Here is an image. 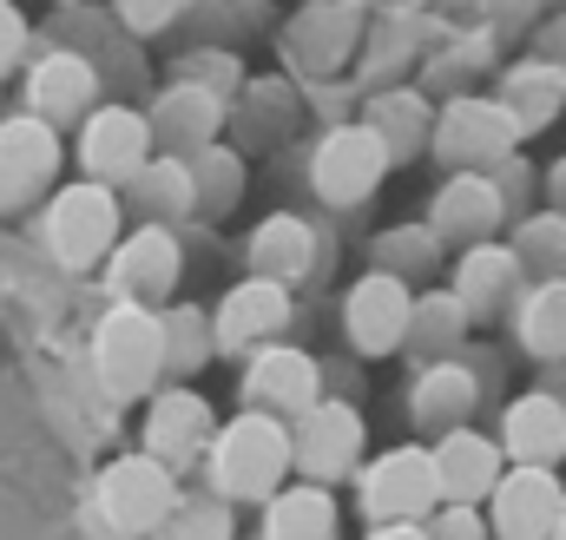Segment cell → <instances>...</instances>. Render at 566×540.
I'll list each match as a JSON object with an SVG mask.
<instances>
[{
	"label": "cell",
	"mask_w": 566,
	"mask_h": 540,
	"mask_svg": "<svg viewBox=\"0 0 566 540\" xmlns=\"http://www.w3.org/2000/svg\"><path fill=\"white\" fill-rule=\"evenodd\" d=\"M290 475V422L244 408L211 435V488L224 501H271Z\"/></svg>",
	"instance_id": "6da1fadb"
},
{
	"label": "cell",
	"mask_w": 566,
	"mask_h": 540,
	"mask_svg": "<svg viewBox=\"0 0 566 540\" xmlns=\"http://www.w3.org/2000/svg\"><path fill=\"white\" fill-rule=\"evenodd\" d=\"M93 376L113 403H139L165 376V316L145 303H113L93 330Z\"/></svg>",
	"instance_id": "7a4b0ae2"
},
{
	"label": "cell",
	"mask_w": 566,
	"mask_h": 540,
	"mask_svg": "<svg viewBox=\"0 0 566 540\" xmlns=\"http://www.w3.org/2000/svg\"><path fill=\"white\" fill-rule=\"evenodd\" d=\"M119 191L113 185H99V178H73V185H60L53 191V205H46V251H53V264L66 270H93L113 258V245H119Z\"/></svg>",
	"instance_id": "3957f363"
},
{
	"label": "cell",
	"mask_w": 566,
	"mask_h": 540,
	"mask_svg": "<svg viewBox=\"0 0 566 540\" xmlns=\"http://www.w3.org/2000/svg\"><path fill=\"white\" fill-rule=\"evenodd\" d=\"M514 120L501 113V100H474V93H454L441 113H434V133H428V152L448 165V172H494L514 158Z\"/></svg>",
	"instance_id": "277c9868"
},
{
	"label": "cell",
	"mask_w": 566,
	"mask_h": 540,
	"mask_svg": "<svg viewBox=\"0 0 566 540\" xmlns=\"http://www.w3.org/2000/svg\"><path fill=\"white\" fill-rule=\"evenodd\" d=\"M178 475L165 468V461H151V455H119L106 475H99V515H106V528L126 540L139 534H158L171 515H178Z\"/></svg>",
	"instance_id": "5b68a950"
},
{
	"label": "cell",
	"mask_w": 566,
	"mask_h": 540,
	"mask_svg": "<svg viewBox=\"0 0 566 540\" xmlns=\"http://www.w3.org/2000/svg\"><path fill=\"white\" fill-rule=\"evenodd\" d=\"M382 178H389V152H382V138L369 133V126H329V133L316 138V152H310V185L336 211L376 198Z\"/></svg>",
	"instance_id": "8992f818"
},
{
	"label": "cell",
	"mask_w": 566,
	"mask_h": 540,
	"mask_svg": "<svg viewBox=\"0 0 566 540\" xmlns=\"http://www.w3.org/2000/svg\"><path fill=\"white\" fill-rule=\"evenodd\" d=\"M356 508L376 521V528H396V521H428L434 508H441V488H434V461H428V448H389V455H376L369 468H363V495H356Z\"/></svg>",
	"instance_id": "52a82bcc"
},
{
	"label": "cell",
	"mask_w": 566,
	"mask_h": 540,
	"mask_svg": "<svg viewBox=\"0 0 566 540\" xmlns=\"http://www.w3.org/2000/svg\"><path fill=\"white\" fill-rule=\"evenodd\" d=\"M409 316H416V290L389 270H363L343 297V336L356 356H396L409 343Z\"/></svg>",
	"instance_id": "ba28073f"
},
{
	"label": "cell",
	"mask_w": 566,
	"mask_h": 540,
	"mask_svg": "<svg viewBox=\"0 0 566 540\" xmlns=\"http://www.w3.org/2000/svg\"><path fill=\"white\" fill-rule=\"evenodd\" d=\"M363 415L349 403H316L310 415H296L290 422V468L303 475V481H316V488H329V481H343L356 461H363Z\"/></svg>",
	"instance_id": "9c48e42d"
},
{
	"label": "cell",
	"mask_w": 566,
	"mask_h": 540,
	"mask_svg": "<svg viewBox=\"0 0 566 540\" xmlns=\"http://www.w3.org/2000/svg\"><path fill=\"white\" fill-rule=\"evenodd\" d=\"M323 403V363L310 350L290 343H264L244 356V408H264L277 422H296Z\"/></svg>",
	"instance_id": "30bf717a"
},
{
	"label": "cell",
	"mask_w": 566,
	"mask_h": 540,
	"mask_svg": "<svg viewBox=\"0 0 566 540\" xmlns=\"http://www.w3.org/2000/svg\"><path fill=\"white\" fill-rule=\"evenodd\" d=\"M178 277H185V251H178V238L165 225L126 231L113 245V258H106V283H113L119 303H145L151 310V303H165L178 290Z\"/></svg>",
	"instance_id": "8fae6325"
},
{
	"label": "cell",
	"mask_w": 566,
	"mask_h": 540,
	"mask_svg": "<svg viewBox=\"0 0 566 540\" xmlns=\"http://www.w3.org/2000/svg\"><path fill=\"white\" fill-rule=\"evenodd\" d=\"M60 178V133L33 113H13L0 126V211L33 205Z\"/></svg>",
	"instance_id": "7c38bea8"
},
{
	"label": "cell",
	"mask_w": 566,
	"mask_h": 540,
	"mask_svg": "<svg viewBox=\"0 0 566 540\" xmlns=\"http://www.w3.org/2000/svg\"><path fill=\"white\" fill-rule=\"evenodd\" d=\"M211 435H218V422H211V403L198 396V390H158L151 408H145V455L151 461H165L171 475L178 468H191V461H205L211 455Z\"/></svg>",
	"instance_id": "4fadbf2b"
},
{
	"label": "cell",
	"mask_w": 566,
	"mask_h": 540,
	"mask_svg": "<svg viewBox=\"0 0 566 540\" xmlns=\"http://www.w3.org/2000/svg\"><path fill=\"white\" fill-rule=\"evenodd\" d=\"M145 158H151V120L145 113H133V106H93L80 120V165H86V178L126 185Z\"/></svg>",
	"instance_id": "5bb4252c"
},
{
	"label": "cell",
	"mask_w": 566,
	"mask_h": 540,
	"mask_svg": "<svg viewBox=\"0 0 566 540\" xmlns=\"http://www.w3.org/2000/svg\"><path fill=\"white\" fill-rule=\"evenodd\" d=\"M283 323H290V290L271 283V277H251V283H231L224 290V303L211 316V343L224 356H251L271 336H283Z\"/></svg>",
	"instance_id": "9a60e30c"
},
{
	"label": "cell",
	"mask_w": 566,
	"mask_h": 540,
	"mask_svg": "<svg viewBox=\"0 0 566 540\" xmlns=\"http://www.w3.org/2000/svg\"><path fill=\"white\" fill-rule=\"evenodd\" d=\"M93 106H99V73H93L86 53L53 46V53L33 60V73H27V113H33V120H46V126L60 133V126H73V120H86Z\"/></svg>",
	"instance_id": "2e32d148"
},
{
	"label": "cell",
	"mask_w": 566,
	"mask_h": 540,
	"mask_svg": "<svg viewBox=\"0 0 566 540\" xmlns=\"http://www.w3.org/2000/svg\"><path fill=\"white\" fill-rule=\"evenodd\" d=\"M428 461H434L441 508H474V501H488L494 481L507 475L501 442H488V435H474V428H448V435L428 448Z\"/></svg>",
	"instance_id": "e0dca14e"
},
{
	"label": "cell",
	"mask_w": 566,
	"mask_h": 540,
	"mask_svg": "<svg viewBox=\"0 0 566 540\" xmlns=\"http://www.w3.org/2000/svg\"><path fill=\"white\" fill-rule=\"evenodd\" d=\"M501 218H507V198H501V185L488 178V172H454L441 191H434V211H428V231L441 238V245H488V231H501Z\"/></svg>",
	"instance_id": "ac0fdd59"
},
{
	"label": "cell",
	"mask_w": 566,
	"mask_h": 540,
	"mask_svg": "<svg viewBox=\"0 0 566 540\" xmlns=\"http://www.w3.org/2000/svg\"><path fill=\"white\" fill-rule=\"evenodd\" d=\"M488 501H494V534L501 540H547L560 521L566 488L554 468H507Z\"/></svg>",
	"instance_id": "d6986e66"
},
{
	"label": "cell",
	"mask_w": 566,
	"mask_h": 540,
	"mask_svg": "<svg viewBox=\"0 0 566 540\" xmlns=\"http://www.w3.org/2000/svg\"><path fill=\"white\" fill-rule=\"evenodd\" d=\"M501 455H514V468H554L566 455V403L534 390L514 396L501 415Z\"/></svg>",
	"instance_id": "ffe728a7"
},
{
	"label": "cell",
	"mask_w": 566,
	"mask_h": 540,
	"mask_svg": "<svg viewBox=\"0 0 566 540\" xmlns=\"http://www.w3.org/2000/svg\"><path fill=\"white\" fill-rule=\"evenodd\" d=\"M521 297V258L507 245H468L454 264V303L468 310V323H488L501 310H514Z\"/></svg>",
	"instance_id": "44dd1931"
},
{
	"label": "cell",
	"mask_w": 566,
	"mask_h": 540,
	"mask_svg": "<svg viewBox=\"0 0 566 540\" xmlns=\"http://www.w3.org/2000/svg\"><path fill=\"white\" fill-rule=\"evenodd\" d=\"M501 113L514 120V133L527 138V133H547L554 120H560V106H566V73L554 66V60H521V66H507L501 73Z\"/></svg>",
	"instance_id": "7402d4cb"
},
{
	"label": "cell",
	"mask_w": 566,
	"mask_h": 540,
	"mask_svg": "<svg viewBox=\"0 0 566 540\" xmlns=\"http://www.w3.org/2000/svg\"><path fill=\"white\" fill-rule=\"evenodd\" d=\"M474 396H481V383H474V370L468 363H428L422 376H416V390H409V422L422 428V435H448V428H468V415H474Z\"/></svg>",
	"instance_id": "603a6c76"
},
{
	"label": "cell",
	"mask_w": 566,
	"mask_h": 540,
	"mask_svg": "<svg viewBox=\"0 0 566 540\" xmlns=\"http://www.w3.org/2000/svg\"><path fill=\"white\" fill-rule=\"evenodd\" d=\"M126 198H133V211H139L145 225H178V218H191L198 211V191H191V158H145L139 172L126 178Z\"/></svg>",
	"instance_id": "cb8c5ba5"
},
{
	"label": "cell",
	"mask_w": 566,
	"mask_h": 540,
	"mask_svg": "<svg viewBox=\"0 0 566 540\" xmlns=\"http://www.w3.org/2000/svg\"><path fill=\"white\" fill-rule=\"evenodd\" d=\"M316 270V231L296 218V211H271L258 231H251V277H271V283H296Z\"/></svg>",
	"instance_id": "d4e9b609"
},
{
	"label": "cell",
	"mask_w": 566,
	"mask_h": 540,
	"mask_svg": "<svg viewBox=\"0 0 566 540\" xmlns=\"http://www.w3.org/2000/svg\"><path fill=\"white\" fill-rule=\"evenodd\" d=\"M218 120H224L218 93H205V86H171V93L158 100V113H151V138H165L171 158H191V152L218 145Z\"/></svg>",
	"instance_id": "484cf974"
},
{
	"label": "cell",
	"mask_w": 566,
	"mask_h": 540,
	"mask_svg": "<svg viewBox=\"0 0 566 540\" xmlns=\"http://www.w3.org/2000/svg\"><path fill=\"white\" fill-rule=\"evenodd\" d=\"M514 336L534 363H566V277H541L514 297Z\"/></svg>",
	"instance_id": "4316f807"
},
{
	"label": "cell",
	"mask_w": 566,
	"mask_h": 540,
	"mask_svg": "<svg viewBox=\"0 0 566 540\" xmlns=\"http://www.w3.org/2000/svg\"><path fill=\"white\" fill-rule=\"evenodd\" d=\"M264 540H336V501H329V488H316V481L277 488L271 515H264Z\"/></svg>",
	"instance_id": "83f0119b"
},
{
	"label": "cell",
	"mask_w": 566,
	"mask_h": 540,
	"mask_svg": "<svg viewBox=\"0 0 566 540\" xmlns=\"http://www.w3.org/2000/svg\"><path fill=\"white\" fill-rule=\"evenodd\" d=\"M363 126L382 138V152H389V165H396V158H416V152L428 145L434 113H428V100H416V93H382V100L369 106Z\"/></svg>",
	"instance_id": "f1b7e54d"
},
{
	"label": "cell",
	"mask_w": 566,
	"mask_h": 540,
	"mask_svg": "<svg viewBox=\"0 0 566 540\" xmlns=\"http://www.w3.org/2000/svg\"><path fill=\"white\" fill-rule=\"evenodd\" d=\"M461 336H468V310L454 303V290H434V297H416V316H409V343L422 350L428 363H448Z\"/></svg>",
	"instance_id": "f546056e"
},
{
	"label": "cell",
	"mask_w": 566,
	"mask_h": 540,
	"mask_svg": "<svg viewBox=\"0 0 566 540\" xmlns=\"http://www.w3.org/2000/svg\"><path fill=\"white\" fill-rule=\"evenodd\" d=\"M191 191H198V211H205V218H224V211L244 198V158L224 152V145L191 152Z\"/></svg>",
	"instance_id": "4dcf8cb0"
},
{
	"label": "cell",
	"mask_w": 566,
	"mask_h": 540,
	"mask_svg": "<svg viewBox=\"0 0 566 540\" xmlns=\"http://www.w3.org/2000/svg\"><path fill=\"white\" fill-rule=\"evenodd\" d=\"M211 350H218V343H211L205 310H191V303L165 310V370H171V376H198Z\"/></svg>",
	"instance_id": "1f68e13d"
},
{
	"label": "cell",
	"mask_w": 566,
	"mask_h": 540,
	"mask_svg": "<svg viewBox=\"0 0 566 540\" xmlns=\"http://www.w3.org/2000/svg\"><path fill=\"white\" fill-rule=\"evenodd\" d=\"M521 270H541V277H566V211H541V218H527L521 231H514V245H507Z\"/></svg>",
	"instance_id": "d6a6232c"
},
{
	"label": "cell",
	"mask_w": 566,
	"mask_h": 540,
	"mask_svg": "<svg viewBox=\"0 0 566 540\" xmlns=\"http://www.w3.org/2000/svg\"><path fill=\"white\" fill-rule=\"evenodd\" d=\"M434 258H441V238L434 231H389L382 245H376V270H389V277H402V283H416L422 270H434Z\"/></svg>",
	"instance_id": "836d02e7"
},
{
	"label": "cell",
	"mask_w": 566,
	"mask_h": 540,
	"mask_svg": "<svg viewBox=\"0 0 566 540\" xmlns=\"http://www.w3.org/2000/svg\"><path fill=\"white\" fill-rule=\"evenodd\" d=\"M158 540H231L224 501H178V515L158 528Z\"/></svg>",
	"instance_id": "e575fe53"
},
{
	"label": "cell",
	"mask_w": 566,
	"mask_h": 540,
	"mask_svg": "<svg viewBox=\"0 0 566 540\" xmlns=\"http://www.w3.org/2000/svg\"><path fill=\"white\" fill-rule=\"evenodd\" d=\"M119 7V20L133 27V33H158V27H171L191 0H113Z\"/></svg>",
	"instance_id": "d590c367"
},
{
	"label": "cell",
	"mask_w": 566,
	"mask_h": 540,
	"mask_svg": "<svg viewBox=\"0 0 566 540\" xmlns=\"http://www.w3.org/2000/svg\"><path fill=\"white\" fill-rule=\"evenodd\" d=\"M428 540H488V521L474 508H434V521H422Z\"/></svg>",
	"instance_id": "8d00e7d4"
},
{
	"label": "cell",
	"mask_w": 566,
	"mask_h": 540,
	"mask_svg": "<svg viewBox=\"0 0 566 540\" xmlns=\"http://www.w3.org/2000/svg\"><path fill=\"white\" fill-rule=\"evenodd\" d=\"M20 53H27V13L13 0H0V80L20 66Z\"/></svg>",
	"instance_id": "74e56055"
},
{
	"label": "cell",
	"mask_w": 566,
	"mask_h": 540,
	"mask_svg": "<svg viewBox=\"0 0 566 540\" xmlns=\"http://www.w3.org/2000/svg\"><path fill=\"white\" fill-rule=\"evenodd\" d=\"M541 60H554V66L566 73V20H554V27L541 33Z\"/></svg>",
	"instance_id": "f35d334b"
},
{
	"label": "cell",
	"mask_w": 566,
	"mask_h": 540,
	"mask_svg": "<svg viewBox=\"0 0 566 540\" xmlns=\"http://www.w3.org/2000/svg\"><path fill=\"white\" fill-rule=\"evenodd\" d=\"M369 540H428V528L422 521H396V528H376Z\"/></svg>",
	"instance_id": "ab89813d"
},
{
	"label": "cell",
	"mask_w": 566,
	"mask_h": 540,
	"mask_svg": "<svg viewBox=\"0 0 566 540\" xmlns=\"http://www.w3.org/2000/svg\"><path fill=\"white\" fill-rule=\"evenodd\" d=\"M547 198H554V211H566V158L547 172Z\"/></svg>",
	"instance_id": "60d3db41"
},
{
	"label": "cell",
	"mask_w": 566,
	"mask_h": 540,
	"mask_svg": "<svg viewBox=\"0 0 566 540\" xmlns=\"http://www.w3.org/2000/svg\"><path fill=\"white\" fill-rule=\"evenodd\" d=\"M547 540H566V501H560V521H554V534Z\"/></svg>",
	"instance_id": "b9f144b4"
},
{
	"label": "cell",
	"mask_w": 566,
	"mask_h": 540,
	"mask_svg": "<svg viewBox=\"0 0 566 540\" xmlns=\"http://www.w3.org/2000/svg\"><path fill=\"white\" fill-rule=\"evenodd\" d=\"M468 7H474V13H481V7H488V0H468Z\"/></svg>",
	"instance_id": "7bdbcfd3"
}]
</instances>
